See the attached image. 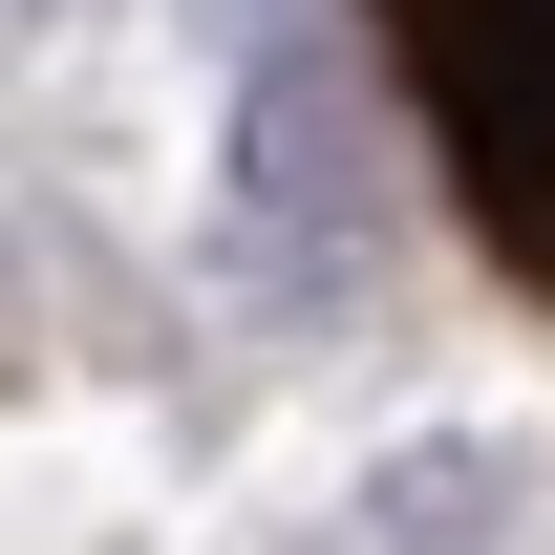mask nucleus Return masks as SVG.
Here are the masks:
<instances>
[]
</instances>
